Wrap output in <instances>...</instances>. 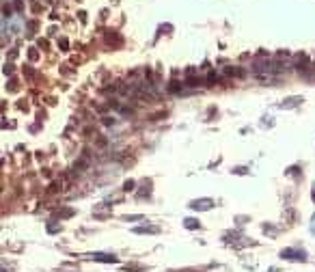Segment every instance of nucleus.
<instances>
[{
  "instance_id": "1",
  "label": "nucleus",
  "mask_w": 315,
  "mask_h": 272,
  "mask_svg": "<svg viewBox=\"0 0 315 272\" xmlns=\"http://www.w3.org/2000/svg\"><path fill=\"white\" fill-rule=\"evenodd\" d=\"M281 257L294 259V261H304L307 259V253L304 251H298V248H285V251H281Z\"/></svg>"
},
{
  "instance_id": "2",
  "label": "nucleus",
  "mask_w": 315,
  "mask_h": 272,
  "mask_svg": "<svg viewBox=\"0 0 315 272\" xmlns=\"http://www.w3.org/2000/svg\"><path fill=\"white\" fill-rule=\"evenodd\" d=\"M212 205H214V201H212V199H196V201H192V203H190V207H192V210H209Z\"/></svg>"
},
{
  "instance_id": "3",
  "label": "nucleus",
  "mask_w": 315,
  "mask_h": 272,
  "mask_svg": "<svg viewBox=\"0 0 315 272\" xmlns=\"http://www.w3.org/2000/svg\"><path fill=\"white\" fill-rule=\"evenodd\" d=\"M95 261H104V264H117V257L115 255H106V253H93L91 255Z\"/></svg>"
},
{
  "instance_id": "4",
  "label": "nucleus",
  "mask_w": 315,
  "mask_h": 272,
  "mask_svg": "<svg viewBox=\"0 0 315 272\" xmlns=\"http://www.w3.org/2000/svg\"><path fill=\"white\" fill-rule=\"evenodd\" d=\"M300 104H302V97H287L285 102L278 104V108H296V106H300Z\"/></svg>"
},
{
  "instance_id": "5",
  "label": "nucleus",
  "mask_w": 315,
  "mask_h": 272,
  "mask_svg": "<svg viewBox=\"0 0 315 272\" xmlns=\"http://www.w3.org/2000/svg\"><path fill=\"white\" fill-rule=\"evenodd\" d=\"M106 41H108L110 45H121V37H119L115 30H108V33H106Z\"/></svg>"
},
{
  "instance_id": "6",
  "label": "nucleus",
  "mask_w": 315,
  "mask_h": 272,
  "mask_svg": "<svg viewBox=\"0 0 315 272\" xmlns=\"http://www.w3.org/2000/svg\"><path fill=\"white\" fill-rule=\"evenodd\" d=\"M160 229L158 227H151V225H145V227H136L134 233H158Z\"/></svg>"
},
{
  "instance_id": "7",
  "label": "nucleus",
  "mask_w": 315,
  "mask_h": 272,
  "mask_svg": "<svg viewBox=\"0 0 315 272\" xmlns=\"http://www.w3.org/2000/svg\"><path fill=\"white\" fill-rule=\"evenodd\" d=\"M227 76H235V78H242L244 76V69H237V67H227L225 69Z\"/></svg>"
},
{
  "instance_id": "8",
  "label": "nucleus",
  "mask_w": 315,
  "mask_h": 272,
  "mask_svg": "<svg viewBox=\"0 0 315 272\" xmlns=\"http://www.w3.org/2000/svg\"><path fill=\"white\" fill-rule=\"evenodd\" d=\"M183 227H186V229H199L201 223H199L196 218H186V220H183Z\"/></svg>"
},
{
  "instance_id": "9",
  "label": "nucleus",
  "mask_w": 315,
  "mask_h": 272,
  "mask_svg": "<svg viewBox=\"0 0 315 272\" xmlns=\"http://www.w3.org/2000/svg\"><path fill=\"white\" fill-rule=\"evenodd\" d=\"M205 82H207V84H216V82H218V76H216L214 71H209L207 78H205Z\"/></svg>"
},
{
  "instance_id": "10",
  "label": "nucleus",
  "mask_w": 315,
  "mask_h": 272,
  "mask_svg": "<svg viewBox=\"0 0 315 272\" xmlns=\"http://www.w3.org/2000/svg\"><path fill=\"white\" fill-rule=\"evenodd\" d=\"M169 91H171V93H177V91H181V82H177V80H173V82L169 84Z\"/></svg>"
},
{
  "instance_id": "11",
  "label": "nucleus",
  "mask_w": 315,
  "mask_h": 272,
  "mask_svg": "<svg viewBox=\"0 0 315 272\" xmlns=\"http://www.w3.org/2000/svg\"><path fill=\"white\" fill-rule=\"evenodd\" d=\"M2 74H4V76H11V74H13V65H11V63H4V67H2Z\"/></svg>"
},
{
  "instance_id": "12",
  "label": "nucleus",
  "mask_w": 315,
  "mask_h": 272,
  "mask_svg": "<svg viewBox=\"0 0 315 272\" xmlns=\"http://www.w3.org/2000/svg\"><path fill=\"white\" fill-rule=\"evenodd\" d=\"M123 270H145V266H138V264H128V266H123Z\"/></svg>"
},
{
  "instance_id": "13",
  "label": "nucleus",
  "mask_w": 315,
  "mask_h": 272,
  "mask_svg": "<svg viewBox=\"0 0 315 272\" xmlns=\"http://www.w3.org/2000/svg\"><path fill=\"white\" fill-rule=\"evenodd\" d=\"M186 84H188V87H196V84H199V78H194V76H188Z\"/></svg>"
},
{
  "instance_id": "14",
  "label": "nucleus",
  "mask_w": 315,
  "mask_h": 272,
  "mask_svg": "<svg viewBox=\"0 0 315 272\" xmlns=\"http://www.w3.org/2000/svg\"><path fill=\"white\" fill-rule=\"evenodd\" d=\"M123 190H125V192L134 190V179H128V181H125V184H123Z\"/></svg>"
},
{
  "instance_id": "15",
  "label": "nucleus",
  "mask_w": 315,
  "mask_h": 272,
  "mask_svg": "<svg viewBox=\"0 0 315 272\" xmlns=\"http://www.w3.org/2000/svg\"><path fill=\"white\" fill-rule=\"evenodd\" d=\"M28 58H30V61H37V58H39V52H37L35 48H30V52H28Z\"/></svg>"
},
{
  "instance_id": "16",
  "label": "nucleus",
  "mask_w": 315,
  "mask_h": 272,
  "mask_svg": "<svg viewBox=\"0 0 315 272\" xmlns=\"http://www.w3.org/2000/svg\"><path fill=\"white\" fill-rule=\"evenodd\" d=\"M69 216H74V210H63L58 214V218H69Z\"/></svg>"
},
{
  "instance_id": "17",
  "label": "nucleus",
  "mask_w": 315,
  "mask_h": 272,
  "mask_svg": "<svg viewBox=\"0 0 315 272\" xmlns=\"http://www.w3.org/2000/svg\"><path fill=\"white\" fill-rule=\"evenodd\" d=\"M123 220H142L140 214H132V216H123Z\"/></svg>"
},
{
  "instance_id": "18",
  "label": "nucleus",
  "mask_w": 315,
  "mask_h": 272,
  "mask_svg": "<svg viewBox=\"0 0 315 272\" xmlns=\"http://www.w3.org/2000/svg\"><path fill=\"white\" fill-rule=\"evenodd\" d=\"M58 45H61L63 50H67V48H69V41H67L65 37H61V39H58Z\"/></svg>"
},
{
  "instance_id": "19",
  "label": "nucleus",
  "mask_w": 315,
  "mask_h": 272,
  "mask_svg": "<svg viewBox=\"0 0 315 272\" xmlns=\"http://www.w3.org/2000/svg\"><path fill=\"white\" fill-rule=\"evenodd\" d=\"M47 231L50 233H58L61 231V225H47Z\"/></svg>"
},
{
  "instance_id": "20",
  "label": "nucleus",
  "mask_w": 315,
  "mask_h": 272,
  "mask_svg": "<svg viewBox=\"0 0 315 272\" xmlns=\"http://www.w3.org/2000/svg\"><path fill=\"white\" fill-rule=\"evenodd\" d=\"M24 74H26V76H28V78H35V71H33V69H30V67H26V69H24Z\"/></svg>"
},
{
  "instance_id": "21",
  "label": "nucleus",
  "mask_w": 315,
  "mask_h": 272,
  "mask_svg": "<svg viewBox=\"0 0 315 272\" xmlns=\"http://www.w3.org/2000/svg\"><path fill=\"white\" fill-rule=\"evenodd\" d=\"M2 13L9 17V15H11V7H7V4H4V7H2Z\"/></svg>"
},
{
  "instance_id": "22",
  "label": "nucleus",
  "mask_w": 315,
  "mask_h": 272,
  "mask_svg": "<svg viewBox=\"0 0 315 272\" xmlns=\"http://www.w3.org/2000/svg\"><path fill=\"white\" fill-rule=\"evenodd\" d=\"M104 123H106V125H112L115 119H112V117H104Z\"/></svg>"
},
{
  "instance_id": "23",
  "label": "nucleus",
  "mask_w": 315,
  "mask_h": 272,
  "mask_svg": "<svg viewBox=\"0 0 315 272\" xmlns=\"http://www.w3.org/2000/svg\"><path fill=\"white\" fill-rule=\"evenodd\" d=\"M28 30H37V22H28Z\"/></svg>"
},
{
  "instance_id": "24",
  "label": "nucleus",
  "mask_w": 315,
  "mask_h": 272,
  "mask_svg": "<svg viewBox=\"0 0 315 272\" xmlns=\"http://www.w3.org/2000/svg\"><path fill=\"white\" fill-rule=\"evenodd\" d=\"M233 173H237V175H242V173H246V169H244V166H237V169H235Z\"/></svg>"
},
{
  "instance_id": "25",
  "label": "nucleus",
  "mask_w": 315,
  "mask_h": 272,
  "mask_svg": "<svg viewBox=\"0 0 315 272\" xmlns=\"http://www.w3.org/2000/svg\"><path fill=\"white\" fill-rule=\"evenodd\" d=\"M311 197H313V201H315V186H313V194H311Z\"/></svg>"
}]
</instances>
